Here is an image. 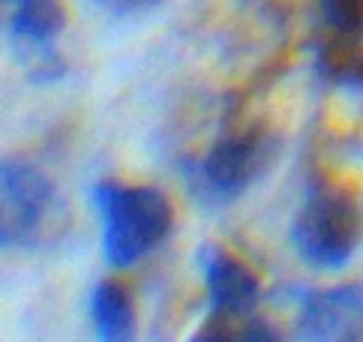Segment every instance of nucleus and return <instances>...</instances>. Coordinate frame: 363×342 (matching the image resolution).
I'll return each mask as SVG.
<instances>
[{"instance_id":"obj_5","label":"nucleus","mask_w":363,"mask_h":342,"mask_svg":"<svg viewBox=\"0 0 363 342\" xmlns=\"http://www.w3.org/2000/svg\"><path fill=\"white\" fill-rule=\"evenodd\" d=\"M301 333L309 342H360L363 292L352 285H340L309 294L301 312Z\"/></svg>"},{"instance_id":"obj_13","label":"nucleus","mask_w":363,"mask_h":342,"mask_svg":"<svg viewBox=\"0 0 363 342\" xmlns=\"http://www.w3.org/2000/svg\"><path fill=\"white\" fill-rule=\"evenodd\" d=\"M160 4H165V0H96L99 9H106L108 16H121V18L141 16V12L157 9Z\"/></svg>"},{"instance_id":"obj_11","label":"nucleus","mask_w":363,"mask_h":342,"mask_svg":"<svg viewBox=\"0 0 363 342\" xmlns=\"http://www.w3.org/2000/svg\"><path fill=\"white\" fill-rule=\"evenodd\" d=\"M238 321H240V315L211 312V319L189 336V342H235L238 339Z\"/></svg>"},{"instance_id":"obj_1","label":"nucleus","mask_w":363,"mask_h":342,"mask_svg":"<svg viewBox=\"0 0 363 342\" xmlns=\"http://www.w3.org/2000/svg\"><path fill=\"white\" fill-rule=\"evenodd\" d=\"M102 216V249L114 267H126L157 249L174 226L172 202L153 187L102 180L94 189Z\"/></svg>"},{"instance_id":"obj_6","label":"nucleus","mask_w":363,"mask_h":342,"mask_svg":"<svg viewBox=\"0 0 363 342\" xmlns=\"http://www.w3.org/2000/svg\"><path fill=\"white\" fill-rule=\"evenodd\" d=\"M201 270L207 294H211V312L250 315L258 300V276L238 255L219 249L216 243H204Z\"/></svg>"},{"instance_id":"obj_10","label":"nucleus","mask_w":363,"mask_h":342,"mask_svg":"<svg viewBox=\"0 0 363 342\" xmlns=\"http://www.w3.org/2000/svg\"><path fill=\"white\" fill-rule=\"evenodd\" d=\"M321 18L328 31L360 33L363 31V0H321Z\"/></svg>"},{"instance_id":"obj_12","label":"nucleus","mask_w":363,"mask_h":342,"mask_svg":"<svg viewBox=\"0 0 363 342\" xmlns=\"http://www.w3.org/2000/svg\"><path fill=\"white\" fill-rule=\"evenodd\" d=\"M235 342H279L277 331L262 319H250V315H240L238 321V339Z\"/></svg>"},{"instance_id":"obj_8","label":"nucleus","mask_w":363,"mask_h":342,"mask_svg":"<svg viewBox=\"0 0 363 342\" xmlns=\"http://www.w3.org/2000/svg\"><path fill=\"white\" fill-rule=\"evenodd\" d=\"M315 63L318 72L330 84L363 90V31L360 33L324 31L315 48Z\"/></svg>"},{"instance_id":"obj_3","label":"nucleus","mask_w":363,"mask_h":342,"mask_svg":"<svg viewBox=\"0 0 363 342\" xmlns=\"http://www.w3.org/2000/svg\"><path fill=\"white\" fill-rule=\"evenodd\" d=\"M277 160V138L264 129H246V133L225 136L216 141L201 160L199 177L204 189L216 199H238L252 187L258 177Z\"/></svg>"},{"instance_id":"obj_2","label":"nucleus","mask_w":363,"mask_h":342,"mask_svg":"<svg viewBox=\"0 0 363 342\" xmlns=\"http://www.w3.org/2000/svg\"><path fill=\"white\" fill-rule=\"evenodd\" d=\"M294 246L309 265L342 267L363 238V214L340 189L313 192L294 216Z\"/></svg>"},{"instance_id":"obj_9","label":"nucleus","mask_w":363,"mask_h":342,"mask_svg":"<svg viewBox=\"0 0 363 342\" xmlns=\"http://www.w3.org/2000/svg\"><path fill=\"white\" fill-rule=\"evenodd\" d=\"M63 28L57 0H16L9 4V31L30 45H45Z\"/></svg>"},{"instance_id":"obj_14","label":"nucleus","mask_w":363,"mask_h":342,"mask_svg":"<svg viewBox=\"0 0 363 342\" xmlns=\"http://www.w3.org/2000/svg\"><path fill=\"white\" fill-rule=\"evenodd\" d=\"M6 4H16V0H6Z\"/></svg>"},{"instance_id":"obj_4","label":"nucleus","mask_w":363,"mask_h":342,"mask_svg":"<svg viewBox=\"0 0 363 342\" xmlns=\"http://www.w3.org/2000/svg\"><path fill=\"white\" fill-rule=\"evenodd\" d=\"M55 187L24 160H6L0 175V241L6 249H16L36 241L43 222L48 219Z\"/></svg>"},{"instance_id":"obj_7","label":"nucleus","mask_w":363,"mask_h":342,"mask_svg":"<svg viewBox=\"0 0 363 342\" xmlns=\"http://www.w3.org/2000/svg\"><path fill=\"white\" fill-rule=\"evenodd\" d=\"M90 319L99 342H135V307L123 282L106 280L94 288Z\"/></svg>"}]
</instances>
